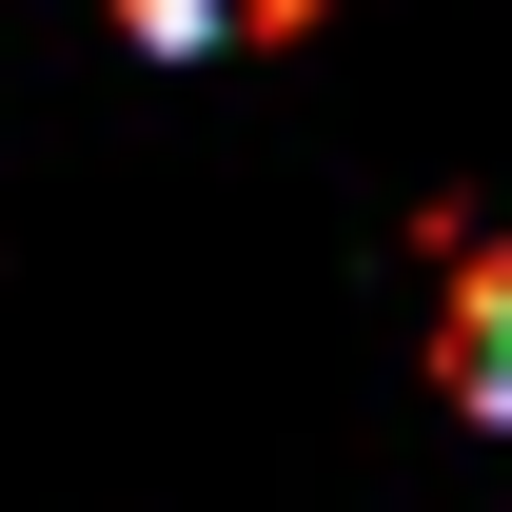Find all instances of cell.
<instances>
[{"mask_svg": "<svg viewBox=\"0 0 512 512\" xmlns=\"http://www.w3.org/2000/svg\"><path fill=\"white\" fill-rule=\"evenodd\" d=\"M434 394L512 434V237H434Z\"/></svg>", "mask_w": 512, "mask_h": 512, "instance_id": "1", "label": "cell"}, {"mask_svg": "<svg viewBox=\"0 0 512 512\" xmlns=\"http://www.w3.org/2000/svg\"><path fill=\"white\" fill-rule=\"evenodd\" d=\"M335 0H119V40H158V60H217V40H316Z\"/></svg>", "mask_w": 512, "mask_h": 512, "instance_id": "2", "label": "cell"}]
</instances>
